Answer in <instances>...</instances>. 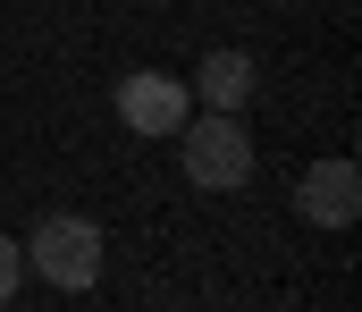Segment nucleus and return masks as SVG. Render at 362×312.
I'll list each match as a JSON object with an SVG mask.
<instances>
[{
  "instance_id": "1",
  "label": "nucleus",
  "mask_w": 362,
  "mask_h": 312,
  "mask_svg": "<svg viewBox=\"0 0 362 312\" xmlns=\"http://www.w3.org/2000/svg\"><path fill=\"white\" fill-rule=\"evenodd\" d=\"M17 253H25V270H42V287H68V296H85L101 279V228L85 211H42Z\"/></svg>"
},
{
  "instance_id": "2",
  "label": "nucleus",
  "mask_w": 362,
  "mask_h": 312,
  "mask_svg": "<svg viewBox=\"0 0 362 312\" xmlns=\"http://www.w3.org/2000/svg\"><path fill=\"white\" fill-rule=\"evenodd\" d=\"M177 144H185V178H194L202 195H228V186H245V178H253L245 110H202V118H185Z\"/></svg>"
},
{
  "instance_id": "3",
  "label": "nucleus",
  "mask_w": 362,
  "mask_h": 312,
  "mask_svg": "<svg viewBox=\"0 0 362 312\" xmlns=\"http://www.w3.org/2000/svg\"><path fill=\"white\" fill-rule=\"evenodd\" d=\"M295 211H303L312 228H354L362 219V169L354 161H312V169L295 178Z\"/></svg>"
},
{
  "instance_id": "4",
  "label": "nucleus",
  "mask_w": 362,
  "mask_h": 312,
  "mask_svg": "<svg viewBox=\"0 0 362 312\" xmlns=\"http://www.w3.org/2000/svg\"><path fill=\"white\" fill-rule=\"evenodd\" d=\"M185 102H194V93H185L177 76H160V68H135V76L118 85V118H127L135 135H177Z\"/></svg>"
},
{
  "instance_id": "5",
  "label": "nucleus",
  "mask_w": 362,
  "mask_h": 312,
  "mask_svg": "<svg viewBox=\"0 0 362 312\" xmlns=\"http://www.w3.org/2000/svg\"><path fill=\"white\" fill-rule=\"evenodd\" d=\"M253 85H262L253 51H211V59L194 68L185 93H202V110H253Z\"/></svg>"
},
{
  "instance_id": "6",
  "label": "nucleus",
  "mask_w": 362,
  "mask_h": 312,
  "mask_svg": "<svg viewBox=\"0 0 362 312\" xmlns=\"http://www.w3.org/2000/svg\"><path fill=\"white\" fill-rule=\"evenodd\" d=\"M17 279H25V253H17V245H8V236H0V304H8V296H17Z\"/></svg>"
}]
</instances>
